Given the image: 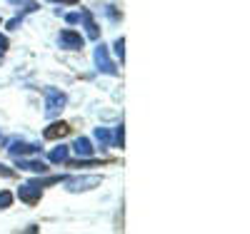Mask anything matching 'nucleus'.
Here are the masks:
<instances>
[{"label":"nucleus","instance_id":"nucleus-1","mask_svg":"<svg viewBox=\"0 0 250 234\" xmlns=\"http://www.w3.org/2000/svg\"><path fill=\"white\" fill-rule=\"evenodd\" d=\"M58 40H60V48H65V50H80L83 48V37L75 30H62Z\"/></svg>","mask_w":250,"mask_h":234},{"label":"nucleus","instance_id":"nucleus-2","mask_svg":"<svg viewBox=\"0 0 250 234\" xmlns=\"http://www.w3.org/2000/svg\"><path fill=\"white\" fill-rule=\"evenodd\" d=\"M18 197L23 199L25 204H35L38 199H40V184L38 182H28V184H23L18 189Z\"/></svg>","mask_w":250,"mask_h":234},{"label":"nucleus","instance_id":"nucleus-3","mask_svg":"<svg viewBox=\"0 0 250 234\" xmlns=\"http://www.w3.org/2000/svg\"><path fill=\"white\" fill-rule=\"evenodd\" d=\"M95 60H98V65H100V70H103V72H110V75H115V72H118V70H115V65L110 62V57H108L105 45H98V50H95Z\"/></svg>","mask_w":250,"mask_h":234},{"label":"nucleus","instance_id":"nucleus-4","mask_svg":"<svg viewBox=\"0 0 250 234\" xmlns=\"http://www.w3.org/2000/svg\"><path fill=\"white\" fill-rule=\"evenodd\" d=\"M45 97H48V112H58V110H62V105H65V95L53 90V88L45 90Z\"/></svg>","mask_w":250,"mask_h":234},{"label":"nucleus","instance_id":"nucleus-5","mask_svg":"<svg viewBox=\"0 0 250 234\" xmlns=\"http://www.w3.org/2000/svg\"><path fill=\"white\" fill-rule=\"evenodd\" d=\"M68 132H70V127H68L65 122H55V125L48 127L43 135H45V140H58V137H65Z\"/></svg>","mask_w":250,"mask_h":234},{"label":"nucleus","instance_id":"nucleus-6","mask_svg":"<svg viewBox=\"0 0 250 234\" xmlns=\"http://www.w3.org/2000/svg\"><path fill=\"white\" fill-rule=\"evenodd\" d=\"M10 152H13L15 157H20V155H33V152H38V147L30 144V142H15V144L10 147Z\"/></svg>","mask_w":250,"mask_h":234},{"label":"nucleus","instance_id":"nucleus-7","mask_svg":"<svg viewBox=\"0 0 250 234\" xmlns=\"http://www.w3.org/2000/svg\"><path fill=\"white\" fill-rule=\"evenodd\" d=\"M75 152L83 155V157H90V155H93V144H90V140H85V137L75 140Z\"/></svg>","mask_w":250,"mask_h":234},{"label":"nucleus","instance_id":"nucleus-8","mask_svg":"<svg viewBox=\"0 0 250 234\" xmlns=\"http://www.w3.org/2000/svg\"><path fill=\"white\" fill-rule=\"evenodd\" d=\"M80 18L85 20V28H88V35H90L93 40H98V35H100V33H98V25L93 23V15H90L88 10H83V13H80Z\"/></svg>","mask_w":250,"mask_h":234},{"label":"nucleus","instance_id":"nucleus-9","mask_svg":"<svg viewBox=\"0 0 250 234\" xmlns=\"http://www.w3.org/2000/svg\"><path fill=\"white\" fill-rule=\"evenodd\" d=\"M20 169H30V172H48V164L40 162V160H35V162H20Z\"/></svg>","mask_w":250,"mask_h":234},{"label":"nucleus","instance_id":"nucleus-10","mask_svg":"<svg viewBox=\"0 0 250 234\" xmlns=\"http://www.w3.org/2000/svg\"><path fill=\"white\" fill-rule=\"evenodd\" d=\"M88 184H100V177H88V180H75V182H70V189H88Z\"/></svg>","mask_w":250,"mask_h":234},{"label":"nucleus","instance_id":"nucleus-11","mask_svg":"<svg viewBox=\"0 0 250 234\" xmlns=\"http://www.w3.org/2000/svg\"><path fill=\"white\" fill-rule=\"evenodd\" d=\"M95 137H98V142H103L105 147L113 144V137H110V132L105 130V127H98V130H95Z\"/></svg>","mask_w":250,"mask_h":234},{"label":"nucleus","instance_id":"nucleus-12","mask_svg":"<svg viewBox=\"0 0 250 234\" xmlns=\"http://www.w3.org/2000/svg\"><path fill=\"white\" fill-rule=\"evenodd\" d=\"M68 160V147H58L50 152V162H65Z\"/></svg>","mask_w":250,"mask_h":234},{"label":"nucleus","instance_id":"nucleus-13","mask_svg":"<svg viewBox=\"0 0 250 234\" xmlns=\"http://www.w3.org/2000/svg\"><path fill=\"white\" fill-rule=\"evenodd\" d=\"M10 202H13V195L10 192H0V209L10 207Z\"/></svg>","mask_w":250,"mask_h":234},{"label":"nucleus","instance_id":"nucleus-14","mask_svg":"<svg viewBox=\"0 0 250 234\" xmlns=\"http://www.w3.org/2000/svg\"><path fill=\"white\" fill-rule=\"evenodd\" d=\"M123 45H125V40L120 37V40L115 42V55H120V60H123Z\"/></svg>","mask_w":250,"mask_h":234},{"label":"nucleus","instance_id":"nucleus-15","mask_svg":"<svg viewBox=\"0 0 250 234\" xmlns=\"http://www.w3.org/2000/svg\"><path fill=\"white\" fill-rule=\"evenodd\" d=\"M0 175H3V177H13V169H8L5 164H0Z\"/></svg>","mask_w":250,"mask_h":234},{"label":"nucleus","instance_id":"nucleus-16","mask_svg":"<svg viewBox=\"0 0 250 234\" xmlns=\"http://www.w3.org/2000/svg\"><path fill=\"white\" fill-rule=\"evenodd\" d=\"M5 48H8V37L0 35V50H5Z\"/></svg>","mask_w":250,"mask_h":234},{"label":"nucleus","instance_id":"nucleus-17","mask_svg":"<svg viewBox=\"0 0 250 234\" xmlns=\"http://www.w3.org/2000/svg\"><path fill=\"white\" fill-rule=\"evenodd\" d=\"M58 3H70L73 5V3H78V0H58Z\"/></svg>","mask_w":250,"mask_h":234},{"label":"nucleus","instance_id":"nucleus-18","mask_svg":"<svg viewBox=\"0 0 250 234\" xmlns=\"http://www.w3.org/2000/svg\"><path fill=\"white\" fill-rule=\"evenodd\" d=\"M0 60H3V57H0Z\"/></svg>","mask_w":250,"mask_h":234}]
</instances>
